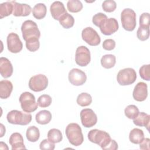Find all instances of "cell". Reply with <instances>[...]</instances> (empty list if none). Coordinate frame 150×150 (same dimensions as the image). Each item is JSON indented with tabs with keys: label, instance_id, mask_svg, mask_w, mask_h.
<instances>
[{
	"label": "cell",
	"instance_id": "25",
	"mask_svg": "<svg viewBox=\"0 0 150 150\" xmlns=\"http://www.w3.org/2000/svg\"><path fill=\"white\" fill-rule=\"evenodd\" d=\"M13 11V1H7L0 4V18L10 15Z\"/></svg>",
	"mask_w": 150,
	"mask_h": 150
},
{
	"label": "cell",
	"instance_id": "4",
	"mask_svg": "<svg viewBox=\"0 0 150 150\" xmlns=\"http://www.w3.org/2000/svg\"><path fill=\"white\" fill-rule=\"evenodd\" d=\"M121 21L122 28L127 31H133L137 25L136 13L130 8L124 9L121 13Z\"/></svg>",
	"mask_w": 150,
	"mask_h": 150
},
{
	"label": "cell",
	"instance_id": "19",
	"mask_svg": "<svg viewBox=\"0 0 150 150\" xmlns=\"http://www.w3.org/2000/svg\"><path fill=\"white\" fill-rule=\"evenodd\" d=\"M23 141V138L20 133L14 132L10 136L9 142L11 145L12 150L25 149L26 147Z\"/></svg>",
	"mask_w": 150,
	"mask_h": 150
},
{
	"label": "cell",
	"instance_id": "32",
	"mask_svg": "<svg viewBox=\"0 0 150 150\" xmlns=\"http://www.w3.org/2000/svg\"><path fill=\"white\" fill-rule=\"evenodd\" d=\"M25 42L26 49L30 52H35L38 50L40 47V42L38 38H30L28 39Z\"/></svg>",
	"mask_w": 150,
	"mask_h": 150
},
{
	"label": "cell",
	"instance_id": "9",
	"mask_svg": "<svg viewBox=\"0 0 150 150\" xmlns=\"http://www.w3.org/2000/svg\"><path fill=\"white\" fill-rule=\"evenodd\" d=\"M101 33L105 35H111L117 32L119 25L118 21L114 18L105 17L99 24L98 26Z\"/></svg>",
	"mask_w": 150,
	"mask_h": 150
},
{
	"label": "cell",
	"instance_id": "43",
	"mask_svg": "<svg viewBox=\"0 0 150 150\" xmlns=\"http://www.w3.org/2000/svg\"><path fill=\"white\" fill-rule=\"evenodd\" d=\"M117 149H118V144L117 142L114 139H111L110 143L105 148V150H116Z\"/></svg>",
	"mask_w": 150,
	"mask_h": 150
},
{
	"label": "cell",
	"instance_id": "34",
	"mask_svg": "<svg viewBox=\"0 0 150 150\" xmlns=\"http://www.w3.org/2000/svg\"><path fill=\"white\" fill-rule=\"evenodd\" d=\"M137 36L141 41L147 40L149 37V28L139 26L137 32Z\"/></svg>",
	"mask_w": 150,
	"mask_h": 150
},
{
	"label": "cell",
	"instance_id": "42",
	"mask_svg": "<svg viewBox=\"0 0 150 150\" xmlns=\"http://www.w3.org/2000/svg\"><path fill=\"white\" fill-rule=\"evenodd\" d=\"M150 139L148 138H144V139L139 144V148L144 150H149L150 149Z\"/></svg>",
	"mask_w": 150,
	"mask_h": 150
},
{
	"label": "cell",
	"instance_id": "28",
	"mask_svg": "<svg viewBox=\"0 0 150 150\" xmlns=\"http://www.w3.org/2000/svg\"><path fill=\"white\" fill-rule=\"evenodd\" d=\"M48 139L53 143H58L62 141L63 135L61 131L56 128H52L48 131L47 133Z\"/></svg>",
	"mask_w": 150,
	"mask_h": 150
},
{
	"label": "cell",
	"instance_id": "5",
	"mask_svg": "<svg viewBox=\"0 0 150 150\" xmlns=\"http://www.w3.org/2000/svg\"><path fill=\"white\" fill-rule=\"evenodd\" d=\"M23 39L26 41L29 39L36 38L39 39L40 32L36 22L32 20H26L21 26Z\"/></svg>",
	"mask_w": 150,
	"mask_h": 150
},
{
	"label": "cell",
	"instance_id": "30",
	"mask_svg": "<svg viewBox=\"0 0 150 150\" xmlns=\"http://www.w3.org/2000/svg\"><path fill=\"white\" fill-rule=\"evenodd\" d=\"M92 98L90 94L87 93H81L77 98V103L81 107H86L91 104Z\"/></svg>",
	"mask_w": 150,
	"mask_h": 150
},
{
	"label": "cell",
	"instance_id": "26",
	"mask_svg": "<svg viewBox=\"0 0 150 150\" xmlns=\"http://www.w3.org/2000/svg\"><path fill=\"white\" fill-rule=\"evenodd\" d=\"M26 136L29 141L32 142H36L40 137L39 128L35 126L29 127L26 130Z\"/></svg>",
	"mask_w": 150,
	"mask_h": 150
},
{
	"label": "cell",
	"instance_id": "31",
	"mask_svg": "<svg viewBox=\"0 0 150 150\" xmlns=\"http://www.w3.org/2000/svg\"><path fill=\"white\" fill-rule=\"evenodd\" d=\"M67 8L70 12L77 13L83 9V4L79 0H69L67 3Z\"/></svg>",
	"mask_w": 150,
	"mask_h": 150
},
{
	"label": "cell",
	"instance_id": "20",
	"mask_svg": "<svg viewBox=\"0 0 150 150\" xmlns=\"http://www.w3.org/2000/svg\"><path fill=\"white\" fill-rule=\"evenodd\" d=\"M13 90L12 83L7 80H2L0 81V97L2 99H6L11 96Z\"/></svg>",
	"mask_w": 150,
	"mask_h": 150
},
{
	"label": "cell",
	"instance_id": "2",
	"mask_svg": "<svg viewBox=\"0 0 150 150\" xmlns=\"http://www.w3.org/2000/svg\"><path fill=\"white\" fill-rule=\"evenodd\" d=\"M88 138L90 142L97 144L104 150L112 139L108 133L97 129L90 130L88 133Z\"/></svg>",
	"mask_w": 150,
	"mask_h": 150
},
{
	"label": "cell",
	"instance_id": "22",
	"mask_svg": "<svg viewBox=\"0 0 150 150\" xmlns=\"http://www.w3.org/2000/svg\"><path fill=\"white\" fill-rule=\"evenodd\" d=\"M52 114L48 110L40 111L36 114L35 119L37 123L41 125H45L48 124L52 120Z\"/></svg>",
	"mask_w": 150,
	"mask_h": 150
},
{
	"label": "cell",
	"instance_id": "41",
	"mask_svg": "<svg viewBox=\"0 0 150 150\" xmlns=\"http://www.w3.org/2000/svg\"><path fill=\"white\" fill-rule=\"evenodd\" d=\"M107 17V15H105L103 13L101 12H99L97 14H96L95 15L93 16V19H92V22L96 26H98L99 24L101 23V22L105 18Z\"/></svg>",
	"mask_w": 150,
	"mask_h": 150
},
{
	"label": "cell",
	"instance_id": "35",
	"mask_svg": "<svg viewBox=\"0 0 150 150\" xmlns=\"http://www.w3.org/2000/svg\"><path fill=\"white\" fill-rule=\"evenodd\" d=\"M52 99L49 95H41L38 99V104L40 107H47L52 104Z\"/></svg>",
	"mask_w": 150,
	"mask_h": 150
},
{
	"label": "cell",
	"instance_id": "8",
	"mask_svg": "<svg viewBox=\"0 0 150 150\" xmlns=\"http://www.w3.org/2000/svg\"><path fill=\"white\" fill-rule=\"evenodd\" d=\"M48 86V79L47 77L42 74L32 76L29 81V88L35 91L39 92L45 90Z\"/></svg>",
	"mask_w": 150,
	"mask_h": 150
},
{
	"label": "cell",
	"instance_id": "14",
	"mask_svg": "<svg viewBox=\"0 0 150 150\" xmlns=\"http://www.w3.org/2000/svg\"><path fill=\"white\" fill-rule=\"evenodd\" d=\"M68 78L71 84L79 86H81L86 83L87 76L83 71L79 69L74 68L69 71Z\"/></svg>",
	"mask_w": 150,
	"mask_h": 150
},
{
	"label": "cell",
	"instance_id": "1",
	"mask_svg": "<svg viewBox=\"0 0 150 150\" xmlns=\"http://www.w3.org/2000/svg\"><path fill=\"white\" fill-rule=\"evenodd\" d=\"M66 135L69 142L76 146L80 145L84 141L82 130L77 123H70L66 127Z\"/></svg>",
	"mask_w": 150,
	"mask_h": 150
},
{
	"label": "cell",
	"instance_id": "39",
	"mask_svg": "<svg viewBox=\"0 0 150 150\" xmlns=\"http://www.w3.org/2000/svg\"><path fill=\"white\" fill-rule=\"evenodd\" d=\"M39 148L40 149L53 150L55 148V145L54 143L50 142L48 139H45L40 142Z\"/></svg>",
	"mask_w": 150,
	"mask_h": 150
},
{
	"label": "cell",
	"instance_id": "17",
	"mask_svg": "<svg viewBox=\"0 0 150 150\" xmlns=\"http://www.w3.org/2000/svg\"><path fill=\"white\" fill-rule=\"evenodd\" d=\"M13 2V15L15 16H26L29 15L32 8L30 5L26 4H20L15 1Z\"/></svg>",
	"mask_w": 150,
	"mask_h": 150
},
{
	"label": "cell",
	"instance_id": "40",
	"mask_svg": "<svg viewBox=\"0 0 150 150\" xmlns=\"http://www.w3.org/2000/svg\"><path fill=\"white\" fill-rule=\"evenodd\" d=\"M115 47V42L112 39H105L103 43V47L106 50H112Z\"/></svg>",
	"mask_w": 150,
	"mask_h": 150
},
{
	"label": "cell",
	"instance_id": "21",
	"mask_svg": "<svg viewBox=\"0 0 150 150\" xmlns=\"http://www.w3.org/2000/svg\"><path fill=\"white\" fill-rule=\"evenodd\" d=\"M150 115L145 112H139L138 115L133 119V122L137 126L145 127L149 131Z\"/></svg>",
	"mask_w": 150,
	"mask_h": 150
},
{
	"label": "cell",
	"instance_id": "6",
	"mask_svg": "<svg viewBox=\"0 0 150 150\" xmlns=\"http://www.w3.org/2000/svg\"><path fill=\"white\" fill-rule=\"evenodd\" d=\"M19 102L22 109L26 112H32L38 108V103L36 102L35 96L31 93H22L19 97Z\"/></svg>",
	"mask_w": 150,
	"mask_h": 150
},
{
	"label": "cell",
	"instance_id": "29",
	"mask_svg": "<svg viewBox=\"0 0 150 150\" xmlns=\"http://www.w3.org/2000/svg\"><path fill=\"white\" fill-rule=\"evenodd\" d=\"M60 24L65 29H69L73 26L74 19L72 15L66 12L59 19Z\"/></svg>",
	"mask_w": 150,
	"mask_h": 150
},
{
	"label": "cell",
	"instance_id": "12",
	"mask_svg": "<svg viewBox=\"0 0 150 150\" xmlns=\"http://www.w3.org/2000/svg\"><path fill=\"white\" fill-rule=\"evenodd\" d=\"M80 118L82 125L86 128L93 127L97 122V115L90 108L83 109L80 112Z\"/></svg>",
	"mask_w": 150,
	"mask_h": 150
},
{
	"label": "cell",
	"instance_id": "7",
	"mask_svg": "<svg viewBox=\"0 0 150 150\" xmlns=\"http://www.w3.org/2000/svg\"><path fill=\"white\" fill-rule=\"evenodd\" d=\"M137 79V73L132 68H125L120 70L117 76V80L121 86L133 84Z\"/></svg>",
	"mask_w": 150,
	"mask_h": 150
},
{
	"label": "cell",
	"instance_id": "16",
	"mask_svg": "<svg viewBox=\"0 0 150 150\" xmlns=\"http://www.w3.org/2000/svg\"><path fill=\"white\" fill-rule=\"evenodd\" d=\"M50 11L52 16L57 21H59L60 18L67 12L64 4L60 1L53 2L50 5Z\"/></svg>",
	"mask_w": 150,
	"mask_h": 150
},
{
	"label": "cell",
	"instance_id": "24",
	"mask_svg": "<svg viewBox=\"0 0 150 150\" xmlns=\"http://www.w3.org/2000/svg\"><path fill=\"white\" fill-rule=\"evenodd\" d=\"M46 6L43 3L37 4L33 8V16L37 19H42L44 18L46 15Z\"/></svg>",
	"mask_w": 150,
	"mask_h": 150
},
{
	"label": "cell",
	"instance_id": "13",
	"mask_svg": "<svg viewBox=\"0 0 150 150\" xmlns=\"http://www.w3.org/2000/svg\"><path fill=\"white\" fill-rule=\"evenodd\" d=\"M7 47L8 50L12 53L20 52L23 48V44L18 34L11 32L6 38Z\"/></svg>",
	"mask_w": 150,
	"mask_h": 150
},
{
	"label": "cell",
	"instance_id": "3",
	"mask_svg": "<svg viewBox=\"0 0 150 150\" xmlns=\"http://www.w3.org/2000/svg\"><path fill=\"white\" fill-rule=\"evenodd\" d=\"M9 123L12 124L26 125L32 121V115L28 112L26 113L16 110L9 111L6 115Z\"/></svg>",
	"mask_w": 150,
	"mask_h": 150
},
{
	"label": "cell",
	"instance_id": "11",
	"mask_svg": "<svg viewBox=\"0 0 150 150\" xmlns=\"http://www.w3.org/2000/svg\"><path fill=\"white\" fill-rule=\"evenodd\" d=\"M91 60V55L89 49L85 46L78 47L76 51L75 61L80 66H86Z\"/></svg>",
	"mask_w": 150,
	"mask_h": 150
},
{
	"label": "cell",
	"instance_id": "23",
	"mask_svg": "<svg viewBox=\"0 0 150 150\" xmlns=\"http://www.w3.org/2000/svg\"><path fill=\"white\" fill-rule=\"evenodd\" d=\"M144 138V134L142 129L139 128L132 129L129 135V141L135 144H139Z\"/></svg>",
	"mask_w": 150,
	"mask_h": 150
},
{
	"label": "cell",
	"instance_id": "37",
	"mask_svg": "<svg viewBox=\"0 0 150 150\" xmlns=\"http://www.w3.org/2000/svg\"><path fill=\"white\" fill-rule=\"evenodd\" d=\"M140 77L145 80H150V64H145L142 66L139 70Z\"/></svg>",
	"mask_w": 150,
	"mask_h": 150
},
{
	"label": "cell",
	"instance_id": "15",
	"mask_svg": "<svg viewBox=\"0 0 150 150\" xmlns=\"http://www.w3.org/2000/svg\"><path fill=\"white\" fill-rule=\"evenodd\" d=\"M132 96L137 101H144L148 96V86L144 82L138 83L134 87Z\"/></svg>",
	"mask_w": 150,
	"mask_h": 150
},
{
	"label": "cell",
	"instance_id": "18",
	"mask_svg": "<svg viewBox=\"0 0 150 150\" xmlns=\"http://www.w3.org/2000/svg\"><path fill=\"white\" fill-rule=\"evenodd\" d=\"M0 73L4 78L11 77L13 73V66L11 62L4 57L0 58Z\"/></svg>",
	"mask_w": 150,
	"mask_h": 150
},
{
	"label": "cell",
	"instance_id": "10",
	"mask_svg": "<svg viewBox=\"0 0 150 150\" xmlns=\"http://www.w3.org/2000/svg\"><path fill=\"white\" fill-rule=\"evenodd\" d=\"M83 40L88 45L96 46L100 43L101 39L98 33L91 27H87L81 32Z\"/></svg>",
	"mask_w": 150,
	"mask_h": 150
},
{
	"label": "cell",
	"instance_id": "33",
	"mask_svg": "<svg viewBox=\"0 0 150 150\" xmlns=\"http://www.w3.org/2000/svg\"><path fill=\"white\" fill-rule=\"evenodd\" d=\"M139 112L138 108L135 105H129L124 110L125 115L129 119H134Z\"/></svg>",
	"mask_w": 150,
	"mask_h": 150
},
{
	"label": "cell",
	"instance_id": "36",
	"mask_svg": "<svg viewBox=\"0 0 150 150\" xmlns=\"http://www.w3.org/2000/svg\"><path fill=\"white\" fill-rule=\"evenodd\" d=\"M102 8L106 12H112L117 8V4L113 0H105L102 4Z\"/></svg>",
	"mask_w": 150,
	"mask_h": 150
},
{
	"label": "cell",
	"instance_id": "38",
	"mask_svg": "<svg viewBox=\"0 0 150 150\" xmlns=\"http://www.w3.org/2000/svg\"><path fill=\"white\" fill-rule=\"evenodd\" d=\"M150 16L147 12L143 13L139 16V26L149 28Z\"/></svg>",
	"mask_w": 150,
	"mask_h": 150
},
{
	"label": "cell",
	"instance_id": "44",
	"mask_svg": "<svg viewBox=\"0 0 150 150\" xmlns=\"http://www.w3.org/2000/svg\"><path fill=\"white\" fill-rule=\"evenodd\" d=\"M1 137H2L4 134L5 133V128L4 127L2 124H1Z\"/></svg>",
	"mask_w": 150,
	"mask_h": 150
},
{
	"label": "cell",
	"instance_id": "27",
	"mask_svg": "<svg viewBox=\"0 0 150 150\" xmlns=\"http://www.w3.org/2000/svg\"><path fill=\"white\" fill-rule=\"evenodd\" d=\"M116 63L115 56L113 54H108L104 55L101 59V64L105 69H111L115 66Z\"/></svg>",
	"mask_w": 150,
	"mask_h": 150
}]
</instances>
